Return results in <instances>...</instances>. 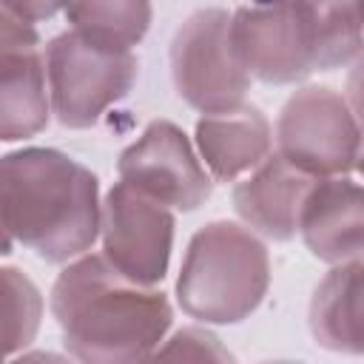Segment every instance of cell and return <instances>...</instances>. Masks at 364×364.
Wrapping results in <instances>:
<instances>
[{
	"label": "cell",
	"mask_w": 364,
	"mask_h": 364,
	"mask_svg": "<svg viewBox=\"0 0 364 364\" xmlns=\"http://www.w3.org/2000/svg\"><path fill=\"white\" fill-rule=\"evenodd\" d=\"M51 313L71 355L91 364L145 361L171 327L168 299L125 279L105 256H82L60 273Z\"/></svg>",
	"instance_id": "obj_1"
},
{
	"label": "cell",
	"mask_w": 364,
	"mask_h": 364,
	"mask_svg": "<svg viewBox=\"0 0 364 364\" xmlns=\"http://www.w3.org/2000/svg\"><path fill=\"white\" fill-rule=\"evenodd\" d=\"M0 216L11 239L46 262L85 253L100 233L97 176L51 148L0 156Z\"/></svg>",
	"instance_id": "obj_2"
},
{
	"label": "cell",
	"mask_w": 364,
	"mask_h": 364,
	"mask_svg": "<svg viewBox=\"0 0 364 364\" xmlns=\"http://www.w3.org/2000/svg\"><path fill=\"white\" fill-rule=\"evenodd\" d=\"M270 259L264 245L236 222H210L188 245L176 279L179 307L208 324H236L264 299Z\"/></svg>",
	"instance_id": "obj_3"
},
{
	"label": "cell",
	"mask_w": 364,
	"mask_h": 364,
	"mask_svg": "<svg viewBox=\"0 0 364 364\" xmlns=\"http://www.w3.org/2000/svg\"><path fill=\"white\" fill-rule=\"evenodd\" d=\"M136 68L131 51L97 46L77 31L54 37L46 51V77L57 119L68 128H91L131 91Z\"/></svg>",
	"instance_id": "obj_4"
},
{
	"label": "cell",
	"mask_w": 364,
	"mask_h": 364,
	"mask_svg": "<svg viewBox=\"0 0 364 364\" xmlns=\"http://www.w3.org/2000/svg\"><path fill=\"white\" fill-rule=\"evenodd\" d=\"M276 136L279 154L310 176H338L358 168V119L344 94L333 88H299L279 114Z\"/></svg>",
	"instance_id": "obj_5"
},
{
	"label": "cell",
	"mask_w": 364,
	"mask_h": 364,
	"mask_svg": "<svg viewBox=\"0 0 364 364\" xmlns=\"http://www.w3.org/2000/svg\"><path fill=\"white\" fill-rule=\"evenodd\" d=\"M230 14L225 9L193 11L171 43V74L179 97L202 111L219 114L239 108L250 85L230 46Z\"/></svg>",
	"instance_id": "obj_6"
},
{
	"label": "cell",
	"mask_w": 364,
	"mask_h": 364,
	"mask_svg": "<svg viewBox=\"0 0 364 364\" xmlns=\"http://www.w3.org/2000/svg\"><path fill=\"white\" fill-rule=\"evenodd\" d=\"M228 34L239 65L262 82H296L318 68L299 0H253L230 14Z\"/></svg>",
	"instance_id": "obj_7"
},
{
	"label": "cell",
	"mask_w": 364,
	"mask_h": 364,
	"mask_svg": "<svg viewBox=\"0 0 364 364\" xmlns=\"http://www.w3.org/2000/svg\"><path fill=\"white\" fill-rule=\"evenodd\" d=\"M100 230L102 256L125 279L151 287L165 276L173 245V216L165 205L119 182L100 208Z\"/></svg>",
	"instance_id": "obj_8"
},
{
	"label": "cell",
	"mask_w": 364,
	"mask_h": 364,
	"mask_svg": "<svg viewBox=\"0 0 364 364\" xmlns=\"http://www.w3.org/2000/svg\"><path fill=\"white\" fill-rule=\"evenodd\" d=\"M119 179L165 208L196 210L210 196V176L188 136L168 119H156L119 156Z\"/></svg>",
	"instance_id": "obj_9"
},
{
	"label": "cell",
	"mask_w": 364,
	"mask_h": 364,
	"mask_svg": "<svg viewBox=\"0 0 364 364\" xmlns=\"http://www.w3.org/2000/svg\"><path fill=\"white\" fill-rule=\"evenodd\" d=\"M299 233L321 262L341 264L358 259L364 245V205L358 182L344 173L316 176L299 213Z\"/></svg>",
	"instance_id": "obj_10"
},
{
	"label": "cell",
	"mask_w": 364,
	"mask_h": 364,
	"mask_svg": "<svg viewBox=\"0 0 364 364\" xmlns=\"http://www.w3.org/2000/svg\"><path fill=\"white\" fill-rule=\"evenodd\" d=\"M316 176L304 173L282 154L264 156L256 171L233 188L236 213L262 236L287 242L299 230V213Z\"/></svg>",
	"instance_id": "obj_11"
},
{
	"label": "cell",
	"mask_w": 364,
	"mask_h": 364,
	"mask_svg": "<svg viewBox=\"0 0 364 364\" xmlns=\"http://www.w3.org/2000/svg\"><path fill=\"white\" fill-rule=\"evenodd\" d=\"M196 145L213 179L230 182L270 154L273 134L259 108L239 105L230 111L205 114L196 122Z\"/></svg>",
	"instance_id": "obj_12"
},
{
	"label": "cell",
	"mask_w": 364,
	"mask_h": 364,
	"mask_svg": "<svg viewBox=\"0 0 364 364\" xmlns=\"http://www.w3.org/2000/svg\"><path fill=\"white\" fill-rule=\"evenodd\" d=\"M361 259L341 262L324 276L310 301L313 338L336 353L364 350V318H361Z\"/></svg>",
	"instance_id": "obj_13"
},
{
	"label": "cell",
	"mask_w": 364,
	"mask_h": 364,
	"mask_svg": "<svg viewBox=\"0 0 364 364\" xmlns=\"http://www.w3.org/2000/svg\"><path fill=\"white\" fill-rule=\"evenodd\" d=\"M46 68L34 51L0 57V139H26L48 122Z\"/></svg>",
	"instance_id": "obj_14"
},
{
	"label": "cell",
	"mask_w": 364,
	"mask_h": 364,
	"mask_svg": "<svg viewBox=\"0 0 364 364\" xmlns=\"http://www.w3.org/2000/svg\"><path fill=\"white\" fill-rule=\"evenodd\" d=\"M63 9L74 26L71 31L119 51H131L151 26L148 0H65Z\"/></svg>",
	"instance_id": "obj_15"
},
{
	"label": "cell",
	"mask_w": 364,
	"mask_h": 364,
	"mask_svg": "<svg viewBox=\"0 0 364 364\" xmlns=\"http://www.w3.org/2000/svg\"><path fill=\"white\" fill-rule=\"evenodd\" d=\"M310 23L318 68L347 65L361 51V0H299Z\"/></svg>",
	"instance_id": "obj_16"
},
{
	"label": "cell",
	"mask_w": 364,
	"mask_h": 364,
	"mask_svg": "<svg viewBox=\"0 0 364 364\" xmlns=\"http://www.w3.org/2000/svg\"><path fill=\"white\" fill-rule=\"evenodd\" d=\"M43 299L34 282L17 267H0V361L34 341Z\"/></svg>",
	"instance_id": "obj_17"
},
{
	"label": "cell",
	"mask_w": 364,
	"mask_h": 364,
	"mask_svg": "<svg viewBox=\"0 0 364 364\" xmlns=\"http://www.w3.org/2000/svg\"><path fill=\"white\" fill-rule=\"evenodd\" d=\"M151 358H162V361H168V358H173V361H228L230 353L208 330L185 327V330L173 333L165 347H156Z\"/></svg>",
	"instance_id": "obj_18"
},
{
	"label": "cell",
	"mask_w": 364,
	"mask_h": 364,
	"mask_svg": "<svg viewBox=\"0 0 364 364\" xmlns=\"http://www.w3.org/2000/svg\"><path fill=\"white\" fill-rule=\"evenodd\" d=\"M37 46V31L31 23L17 17L3 0H0V57L17 54V51H31Z\"/></svg>",
	"instance_id": "obj_19"
},
{
	"label": "cell",
	"mask_w": 364,
	"mask_h": 364,
	"mask_svg": "<svg viewBox=\"0 0 364 364\" xmlns=\"http://www.w3.org/2000/svg\"><path fill=\"white\" fill-rule=\"evenodd\" d=\"M17 17H23L26 23H37V20H48L54 17L65 0H3Z\"/></svg>",
	"instance_id": "obj_20"
},
{
	"label": "cell",
	"mask_w": 364,
	"mask_h": 364,
	"mask_svg": "<svg viewBox=\"0 0 364 364\" xmlns=\"http://www.w3.org/2000/svg\"><path fill=\"white\" fill-rule=\"evenodd\" d=\"M9 250H11V233H9V228H6V222L0 216V256H6Z\"/></svg>",
	"instance_id": "obj_21"
}]
</instances>
